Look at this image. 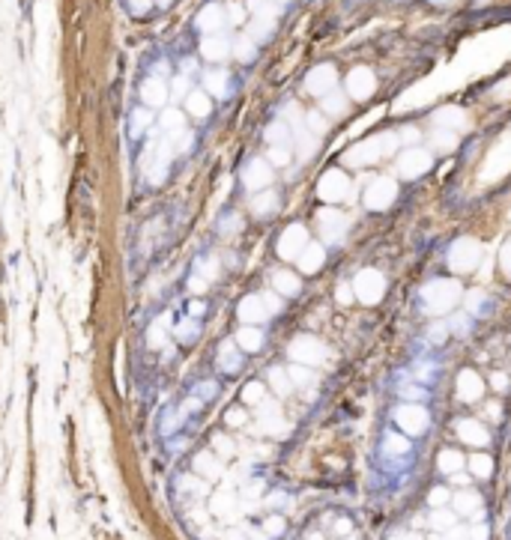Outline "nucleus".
Instances as JSON below:
<instances>
[{
    "label": "nucleus",
    "instance_id": "bb28decb",
    "mask_svg": "<svg viewBox=\"0 0 511 540\" xmlns=\"http://www.w3.org/2000/svg\"><path fill=\"white\" fill-rule=\"evenodd\" d=\"M272 30H275V18H254L251 27H248V39L251 42H263V39L272 36Z\"/></svg>",
    "mask_w": 511,
    "mask_h": 540
},
{
    "label": "nucleus",
    "instance_id": "052dcab7",
    "mask_svg": "<svg viewBox=\"0 0 511 540\" xmlns=\"http://www.w3.org/2000/svg\"><path fill=\"white\" fill-rule=\"evenodd\" d=\"M505 382H508V379H505L503 374H496V376H493V385H496V388H505Z\"/></svg>",
    "mask_w": 511,
    "mask_h": 540
},
{
    "label": "nucleus",
    "instance_id": "f704fd0d",
    "mask_svg": "<svg viewBox=\"0 0 511 540\" xmlns=\"http://www.w3.org/2000/svg\"><path fill=\"white\" fill-rule=\"evenodd\" d=\"M147 343L153 346V350H159V346L168 343V332H164V322H153L150 325V332H147Z\"/></svg>",
    "mask_w": 511,
    "mask_h": 540
},
{
    "label": "nucleus",
    "instance_id": "f3484780",
    "mask_svg": "<svg viewBox=\"0 0 511 540\" xmlns=\"http://www.w3.org/2000/svg\"><path fill=\"white\" fill-rule=\"evenodd\" d=\"M266 317H270V311H266V305H263L260 296H246V299L239 301V320H242V322L254 325V322H263Z\"/></svg>",
    "mask_w": 511,
    "mask_h": 540
},
{
    "label": "nucleus",
    "instance_id": "e433bc0d",
    "mask_svg": "<svg viewBox=\"0 0 511 540\" xmlns=\"http://www.w3.org/2000/svg\"><path fill=\"white\" fill-rule=\"evenodd\" d=\"M305 129L311 132V134H317V138H320V134H326V117L323 114H308L305 117Z\"/></svg>",
    "mask_w": 511,
    "mask_h": 540
},
{
    "label": "nucleus",
    "instance_id": "0eeeda50",
    "mask_svg": "<svg viewBox=\"0 0 511 540\" xmlns=\"http://www.w3.org/2000/svg\"><path fill=\"white\" fill-rule=\"evenodd\" d=\"M290 358L299 364H320L326 358V346H323V341H317V337H311V334H299L290 343Z\"/></svg>",
    "mask_w": 511,
    "mask_h": 540
},
{
    "label": "nucleus",
    "instance_id": "9b49d317",
    "mask_svg": "<svg viewBox=\"0 0 511 540\" xmlns=\"http://www.w3.org/2000/svg\"><path fill=\"white\" fill-rule=\"evenodd\" d=\"M305 245H308V230L302 227V224H290L279 239V254L284 257V260H296Z\"/></svg>",
    "mask_w": 511,
    "mask_h": 540
},
{
    "label": "nucleus",
    "instance_id": "1a4fd4ad",
    "mask_svg": "<svg viewBox=\"0 0 511 540\" xmlns=\"http://www.w3.org/2000/svg\"><path fill=\"white\" fill-rule=\"evenodd\" d=\"M335 84H338V72H335V66H332V63L314 66V69L308 72V78H305V90L311 96H320V99H323L326 93H332Z\"/></svg>",
    "mask_w": 511,
    "mask_h": 540
},
{
    "label": "nucleus",
    "instance_id": "a211bd4d",
    "mask_svg": "<svg viewBox=\"0 0 511 540\" xmlns=\"http://www.w3.org/2000/svg\"><path fill=\"white\" fill-rule=\"evenodd\" d=\"M299 260V269H302L305 275H314L320 266H323V260H326V248L323 245H314V242H308L305 248H302V254L296 257Z\"/></svg>",
    "mask_w": 511,
    "mask_h": 540
},
{
    "label": "nucleus",
    "instance_id": "bf43d9fd",
    "mask_svg": "<svg viewBox=\"0 0 511 540\" xmlns=\"http://www.w3.org/2000/svg\"><path fill=\"white\" fill-rule=\"evenodd\" d=\"M430 337H434V341L446 337V325H434V329H430Z\"/></svg>",
    "mask_w": 511,
    "mask_h": 540
},
{
    "label": "nucleus",
    "instance_id": "b1692460",
    "mask_svg": "<svg viewBox=\"0 0 511 540\" xmlns=\"http://www.w3.org/2000/svg\"><path fill=\"white\" fill-rule=\"evenodd\" d=\"M290 141H293V132L281 120H275L272 126L266 129V143H270V146H290Z\"/></svg>",
    "mask_w": 511,
    "mask_h": 540
},
{
    "label": "nucleus",
    "instance_id": "37998d69",
    "mask_svg": "<svg viewBox=\"0 0 511 540\" xmlns=\"http://www.w3.org/2000/svg\"><path fill=\"white\" fill-rule=\"evenodd\" d=\"M260 299H263V305H266V311H270V313L281 311V299L275 296V292H260Z\"/></svg>",
    "mask_w": 511,
    "mask_h": 540
},
{
    "label": "nucleus",
    "instance_id": "6e6d98bb",
    "mask_svg": "<svg viewBox=\"0 0 511 540\" xmlns=\"http://www.w3.org/2000/svg\"><path fill=\"white\" fill-rule=\"evenodd\" d=\"M484 305V292L482 290H472L470 292V311H479Z\"/></svg>",
    "mask_w": 511,
    "mask_h": 540
},
{
    "label": "nucleus",
    "instance_id": "79ce46f5",
    "mask_svg": "<svg viewBox=\"0 0 511 540\" xmlns=\"http://www.w3.org/2000/svg\"><path fill=\"white\" fill-rule=\"evenodd\" d=\"M499 266H503V272L511 278V239L503 245V251H499Z\"/></svg>",
    "mask_w": 511,
    "mask_h": 540
},
{
    "label": "nucleus",
    "instance_id": "cd10ccee",
    "mask_svg": "<svg viewBox=\"0 0 511 540\" xmlns=\"http://www.w3.org/2000/svg\"><path fill=\"white\" fill-rule=\"evenodd\" d=\"M272 284H275V290H279L281 296H296V292H299V278L293 272H275Z\"/></svg>",
    "mask_w": 511,
    "mask_h": 540
},
{
    "label": "nucleus",
    "instance_id": "4d7b16f0",
    "mask_svg": "<svg viewBox=\"0 0 511 540\" xmlns=\"http://www.w3.org/2000/svg\"><path fill=\"white\" fill-rule=\"evenodd\" d=\"M260 391H263V388L258 385V382H251V385L246 388V397H248V400H260Z\"/></svg>",
    "mask_w": 511,
    "mask_h": 540
},
{
    "label": "nucleus",
    "instance_id": "473e14b6",
    "mask_svg": "<svg viewBox=\"0 0 511 540\" xmlns=\"http://www.w3.org/2000/svg\"><path fill=\"white\" fill-rule=\"evenodd\" d=\"M248 9L254 13V18H275L279 15V3H272V0H248Z\"/></svg>",
    "mask_w": 511,
    "mask_h": 540
},
{
    "label": "nucleus",
    "instance_id": "f8f14e48",
    "mask_svg": "<svg viewBox=\"0 0 511 540\" xmlns=\"http://www.w3.org/2000/svg\"><path fill=\"white\" fill-rule=\"evenodd\" d=\"M317 221H320V233H323L326 242H338L344 236V230H347V218H344L338 209H320Z\"/></svg>",
    "mask_w": 511,
    "mask_h": 540
},
{
    "label": "nucleus",
    "instance_id": "603ef678",
    "mask_svg": "<svg viewBox=\"0 0 511 540\" xmlns=\"http://www.w3.org/2000/svg\"><path fill=\"white\" fill-rule=\"evenodd\" d=\"M388 451L401 454V451H407V442H404L401 436H388Z\"/></svg>",
    "mask_w": 511,
    "mask_h": 540
},
{
    "label": "nucleus",
    "instance_id": "ea45409f",
    "mask_svg": "<svg viewBox=\"0 0 511 540\" xmlns=\"http://www.w3.org/2000/svg\"><path fill=\"white\" fill-rule=\"evenodd\" d=\"M270 379H272L275 391H281V395H287V391H290V379H287V374H284L281 367H275L272 374H270Z\"/></svg>",
    "mask_w": 511,
    "mask_h": 540
},
{
    "label": "nucleus",
    "instance_id": "de8ad7c7",
    "mask_svg": "<svg viewBox=\"0 0 511 540\" xmlns=\"http://www.w3.org/2000/svg\"><path fill=\"white\" fill-rule=\"evenodd\" d=\"M398 141H404V143H416V141H419V129H416V126H404V132L398 134Z\"/></svg>",
    "mask_w": 511,
    "mask_h": 540
},
{
    "label": "nucleus",
    "instance_id": "39448f33",
    "mask_svg": "<svg viewBox=\"0 0 511 540\" xmlns=\"http://www.w3.org/2000/svg\"><path fill=\"white\" fill-rule=\"evenodd\" d=\"M430 167H434V155L428 150H421V146H410V150L398 155V176H404V179L425 176Z\"/></svg>",
    "mask_w": 511,
    "mask_h": 540
},
{
    "label": "nucleus",
    "instance_id": "393cba45",
    "mask_svg": "<svg viewBox=\"0 0 511 540\" xmlns=\"http://www.w3.org/2000/svg\"><path fill=\"white\" fill-rule=\"evenodd\" d=\"M320 105H323V114H329V117L347 114V96H344V93H335V90H332V93H326Z\"/></svg>",
    "mask_w": 511,
    "mask_h": 540
},
{
    "label": "nucleus",
    "instance_id": "680f3d73",
    "mask_svg": "<svg viewBox=\"0 0 511 540\" xmlns=\"http://www.w3.org/2000/svg\"><path fill=\"white\" fill-rule=\"evenodd\" d=\"M272 3H290V0H272Z\"/></svg>",
    "mask_w": 511,
    "mask_h": 540
},
{
    "label": "nucleus",
    "instance_id": "2f4dec72",
    "mask_svg": "<svg viewBox=\"0 0 511 540\" xmlns=\"http://www.w3.org/2000/svg\"><path fill=\"white\" fill-rule=\"evenodd\" d=\"M434 146L440 152H451L458 146V132H449V129H437L434 132Z\"/></svg>",
    "mask_w": 511,
    "mask_h": 540
},
{
    "label": "nucleus",
    "instance_id": "864d4df0",
    "mask_svg": "<svg viewBox=\"0 0 511 540\" xmlns=\"http://www.w3.org/2000/svg\"><path fill=\"white\" fill-rule=\"evenodd\" d=\"M472 469L479 471V475H487V471H491V460H487V457H475V460H472Z\"/></svg>",
    "mask_w": 511,
    "mask_h": 540
},
{
    "label": "nucleus",
    "instance_id": "6ab92c4d",
    "mask_svg": "<svg viewBox=\"0 0 511 540\" xmlns=\"http://www.w3.org/2000/svg\"><path fill=\"white\" fill-rule=\"evenodd\" d=\"M398 421H401V427H407L410 433H419L428 427V412L421 406H401L398 409Z\"/></svg>",
    "mask_w": 511,
    "mask_h": 540
},
{
    "label": "nucleus",
    "instance_id": "423d86ee",
    "mask_svg": "<svg viewBox=\"0 0 511 540\" xmlns=\"http://www.w3.org/2000/svg\"><path fill=\"white\" fill-rule=\"evenodd\" d=\"M395 197H398V185H395L392 176H377V179H371V185L365 188V206L371 212L388 209L395 204Z\"/></svg>",
    "mask_w": 511,
    "mask_h": 540
},
{
    "label": "nucleus",
    "instance_id": "a18cd8bd",
    "mask_svg": "<svg viewBox=\"0 0 511 540\" xmlns=\"http://www.w3.org/2000/svg\"><path fill=\"white\" fill-rule=\"evenodd\" d=\"M192 143H195L192 132H183L180 138H176V146H174V150H176V152H186V150H192Z\"/></svg>",
    "mask_w": 511,
    "mask_h": 540
},
{
    "label": "nucleus",
    "instance_id": "3c124183",
    "mask_svg": "<svg viewBox=\"0 0 511 540\" xmlns=\"http://www.w3.org/2000/svg\"><path fill=\"white\" fill-rule=\"evenodd\" d=\"M290 379H293V382H302V385H305V382H311V374H308L305 367H290Z\"/></svg>",
    "mask_w": 511,
    "mask_h": 540
},
{
    "label": "nucleus",
    "instance_id": "c9c22d12",
    "mask_svg": "<svg viewBox=\"0 0 511 540\" xmlns=\"http://www.w3.org/2000/svg\"><path fill=\"white\" fill-rule=\"evenodd\" d=\"M218 358H221V367H225V370H239V353H237V346H233V343L221 346Z\"/></svg>",
    "mask_w": 511,
    "mask_h": 540
},
{
    "label": "nucleus",
    "instance_id": "a878e982",
    "mask_svg": "<svg viewBox=\"0 0 511 540\" xmlns=\"http://www.w3.org/2000/svg\"><path fill=\"white\" fill-rule=\"evenodd\" d=\"M186 111L192 117H206L209 111H213V105H209V96L206 93H188L186 96Z\"/></svg>",
    "mask_w": 511,
    "mask_h": 540
},
{
    "label": "nucleus",
    "instance_id": "5701e85b",
    "mask_svg": "<svg viewBox=\"0 0 511 540\" xmlns=\"http://www.w3.org/2000/svg\"><path fill=\"white\" fill-rule=\"evenodd\" d=\"M237 343H239V350H246V353H258L263 346V332L254 329V325H246V329L237 332Z\"/></svg>",
    "mask_w": 511,
    "mask_h": 540
},
{
    "label": "nucleus",
    "instance_id": "6e6552de",
    "mask_svg": "<svg viewBox=\"0 0 511 540\" xmlns=\"http://www.w3.org/2000/svg\"><path fill=\"white\" fill-rule=\"evenodd\" d=\"M317 194H320V200H326V204H338V200H344V197L350 194V179H347V173L326 171L323 176H320Z\"/></svg>",
    "mask_w": 511,
    "mask_h": 540
},
{
    "label": "nucleus",
    "instance_id": "4be33fe9",
    "mask_svg": "<svg viewBox=\"0 0 511 540\" xmlns=\"http://www.w3.org/2000/svg\"><path fill=\"white\" fill-rule=\"evenodd\" d=\"M458 391H461L463 400H479V395H482L479 374H475V370H463V374L458 376Z\"/></svg>",
    "mask_w": 511,
    "mask_h": 540
},
{
    "label": "nucleus",
    "instance_id": "13d9d810",
    "mask_svg": "<svg viewBox=\"0 0 511 540\" xmlns=\"http://www.w3.org/2000/svg\"><path fill=\"white\" fill-rule=\"evenodd\" d=\"M188 313H192V317H201V313H204V301H192V308H188Z\"/></svg>",
    "mask_w": 511,
    "mask_h": 540
},
{
    "label": "nucleus",
    "instance_id": "c03bdc74",
    "mask_svg": "<svg viewBox=\"0 0 511 540\" xmlns=\"http://www.w3.org/2000/svg\"><path fill=\"white\" fill-rule=\"evenodd\" d=\"M174 96H176V99H186V96H188V78H186V75L174 78Z\"/></svg>",
    "mask_w": 511,
    "mask_h": 540
},
{
    "label": "nucleus",
    "instance_id": "c756f323",
    "mask_svg": "<svg viewBox=\"0 0 511 540\" xmlns=\"http://www.w3.org/2000/svg\"><path fill=\"white\" fill-rule=\"evenodd\" d=\"M275 206H279V197H275L272 191H260V194L251 200L254 215H270V212H275Z\"/></svg>",
    "mask_w": 511,
    "mask_h": 540
},
{
    "label": "nucleus",
    "instance_id": "49530a36",
    "mask_svg": "<svg viewBox=\"0 0 511 540\" xmlns=\"http://www.w3.org/2000/svg\"><path fill=\"white\" fill-rule=\"evenodd\" d=\"M440 463H442V469H446V471H451V469H458V466H461V457L454 454V451H449V454H442V457H440Z\"/></svg>",
    "mask_w": 511,
    "mask_h": 540
},
{
    "label": "nucleus",
    "instance_id": "a19ab883",
    "mask_svg": "<svg viewBox=\"0 0 511 540\" xmlns=\"http://www.w3.org/2000/svg\"><path fill=\"white\" fill-rule=\"evenodd\" d=\"M197 332H201V329H197V322H195V320H183L180 325H176V337H183V341L195 337Z\"/></svg>",
    "mask_w": 511,
    "mask_h": 540
},
{
    "label": "nucleus",
    "instance_id": "0e129e2a",
    "mask_svg": "<svg viewBox=\"0 0 511 540\" xmlns=\"http://www.w3.org/2000/svg\"><path fill=\"white\" fill-rule=\"evenodd\" d=\"M311 540H323V537H317V534H314V537H311Z\"/></svg>",
    "mask_w": 511,
    "mask_h": 540
},
{
    "label": "nucleus",
    "instance_id": "c85d7f7f",
    "mask_svg": "<svg viewBox=\"0 0 511 540\" xmlns=\"http://www.w3.org/2000/svg\"><path fill=\"white\" fill-rule=\"evenodd\" d=\"M230 51H233V57H237V60L251 63V60H254V54H258V45H254L248 36H239L237 42L230 45Z\"/></svg>",
    "mask_w": 511,
    "mask_h": 540
},
{
    "label": "nucleus",
    "instance_id": "f257e3e1",
    "mask_svg": "<svg viewBox=\"0 0 511 540\" xmlns=\"http://www.w3.org/2000/svg\"><path fill=\"white\" fill-rule=\"evenodd\" d=\"M461 301V284L454 278H437L421 290V308L428 317H442Z\"/></svg>",
    "mask_w": 511,
    "mask_h": 540
},
{
    "label": "nucleus",
    "instance_id": "58836bf2",
    "mask_svg": "<svg viewBox=\"0 0 511 540\" xmlns=\"http://www.w3.org/2000/svg\"><path fill=\"white\" fill-rule=\"evenodd\" d=\"M290 162V146H270V164L284 167Z\"/></svg>",
    "mask_w": 511,
    "mask_h": 540
},
{
    "label": "nucleus",
    "instance_id": "09e8293b",
    "mask_svg": "<svg viewBox=\"0 0 511 540\" xmlns=\"http://www.w3.org/2000/svg\"><path fill=\"white\" fill-rule=\"evenodd\" d=\"M206 284H209V280H206L204 275H192V278H188V287H192V292H204Z\"/></svg>",
    "mask_w": 511,
    "mask_h": 540
},
{
    "label": "nucleus",
    "instance_id": "7c9ffc66",
    "mask_svg": "<svg viewBox=\"0 0 511 540\" xmlns=\"http://www.w3.org/2000/svg\"><path fill=\"white\" fill-rule=\"evenodd\" d=\"M204 87L209 90L213 96H225L227 93V72H206L204 75Z\"/></svg>",
    "mask_w": 511,
    "mask_h": 540
},
{
    "label": "nucleus",
    "instance_id": "412c9836",
    "mask_svg": "<svg viewBox=\"0 0 511 540\" xmlns=\"http://www.w3.org/2000/svg\"><path fill=\"white\" fill-rule=\"evenodd\" d=\"M162 129H164V141H171L174 143V138H180V134L186 132V120H183V114L176 108H168L162 114Z\"/></svg>",
    "mask_w": 511,
    "mask_h": 540
},
{
    "label": "nucleus",
    "instance_id": "ddd939ff",
    "mask_svg": "<svg viewBox=\"0 0 511 540\" xmlns=\"http://www.w3.org/2000/svg\"><path fill=\"white\" fill-rule=\"evenodd\" d=\"M242 183H246V188H251V191H263L266 185L272 183V167H270V162L254 159V162L246 167V173H242Z\"/></svg>",
    "mask_w": 511,
    "mask_h": 540
},
{
    "label": "nucleus",
    "instance_id": "4c0bfd02",
    "mask_svg": "<svg viewBox=\"0 0 511 540\" xmlns=\"http://www.w3.org/2000/svg\"><path fill=\"white\" fill-rule=\"evenodd\" d=\"M150 122H153V114H150V111H144V108H138V111H135V114H132V132H135V134H141L144 129H147V126H150Z\"/></svg>",
    "mask_w": 511,
    "mask_h": 540
},
{
    "label": "nucleus",
    "instance_id": "e2e57ef3",
    "mask_svg": "<svg viewBox=\"0 0 511 540\" xmlns=\"http://www.w3.org/2000/svg\"><path fill=\"white\" fill-rule=\"evenodd\" d=\"M430 3H449V0H430Z\"/></svg>",
    "mask_w": 511,
    "mask_h": 540
},
{
    "label": "nucleus",
    "instance_id": "72a5a7b5",
    "mask_svg": "<svg viewBox=\"0 0 511 540\" xmlns=\"http://www.w3.org/2000/svg\"><path fill=\"white\" fill-rule=\"evenodd\" d=\"M461 436L466 439V442H475V445H482V442H487V436H484V430L475 421H463L461 424Z\"/></svg>",
    "mask_w": 511,
    "mask_h": 540
},
{
    "label": "nucleus",
    "instance_id": "4468645a",
    "mask_svg": "<svg viewBox=\"0 0 511 540\" xmlns=\"http://www.w3.org/2000/svg\"><path fill=\"white\" fill-rule=\"evenodd\" d=\"M225 24H227V13H225V6H218V3L204 6L201 15H197V27L204 33H218Z\"/></svg>",
    "mask_w": 511,
    "mask_h": 540
},
{
    "label": "nucleus",
    "instance_id": "7ed1b4c3",
    "mask_svg": "<svg viewBox=\"0 0 511 540\" xmlns=\"http://www.w3.org/2000/svg\"><path fill=\"white\" fill-rule=\"evenodd\" d=\"M482 263V242L472 236H461L449 248V269L451 272H472Z\"/></svg>",
    "mask_w": 511,
    "mask_h": 540
},
{
    "label": "nucleus",
    "instance_id": "aec40b11",
    "mask_svg": "<svg viewBox=\"0 0 511 540\" xmlns=\"http://www.w3.org/2000/svg\"><path fill=\"white\" fill-rule=\"evenodd\" d=\"M201 51H204L206 60L218 63V60H225L227 54H230V42H227L225 36H218V33H213V36H206V39L201 42Z\"/></svg>",
    "mask_w": 511,
    "mask_h": 540
},
{
    "label": "nucleus",
    "instance_id": "5fc2aeb1",
    "mask_svg": "<svg viewBox=\"0 0 511 540\" xmlns=\"http://www.w3.org/2000/svg\"><path fill=\"white\" fill-rule=\"evenodd\" d=\"M227 9H230V13H227V21H233V24H239V21L246 18V9H242V6L233 3V6H227Z\"/></svg>",
    "mask_w": 511,
    "mask_h": 540
},
{
    "label": "nucleus",
    "instance_id": "8fccbe9b",
    "mask_svg": "<svg viewBox=\"0 0 511 540\" xmlns=\"http://www.w3.org/2000/svg\"><path fill=\"white\" fill-rule=\"evenodd\" d=\"M353 299H356V296H353V287H347V284H338V301H341V305H350Z\"/></svg>",
    "mask_w": 511,
    "mask_h": 540
},
{
    "label": "nucleus",
    "instance_id": "20e7f679",
    "mask_svg": "<svg viewBox=\"0 0 511 540\" xmlns=\"http://www.w3.org/2000/svg\"><path fill=\"white\" fill-rule=\"evenodd\" d=\"M386 292V278L383 272H377V269H362L353 280V296H356L362 305H377V301L383 299Z\"/></svg>",
    "mask_w": 511,
    "mask_h": 540
},
{
    "label": "nucleus",
    "instance_id": "f03ea898",
    "mask_svg": "<svg viewBox=\"0 0 511 540\" xmlns=\"http://www.w3.org/2000/svg\"><path fill=\"white\" fill-rule=\"evenodd\" d=\"M398 143H401V141H398V134H392V132L374 134V138L362 141V143H356V146H350V150L344 152V164L365 167V164H371V162H380V159H386V155L395 152Z\"/></svg>",
    "mask_w": 511,
    "mask_h": 540
},
{
    "label": "nucleus",
    "instance_id": "2eb2a0df",
    "mask_svg": "<svg viewBox=\"0 0 511 540\" xmlns=\"http://www.w3.org/2000/svg\"><path fill=\"white\" fill-rule=\"evenodd\" d=\"M141 99H144V105H150V108H162L168 102V84H164L162 78H147L141 87Z\"/></svg>",
    "mask_w": 511,
    "mask_h": 540
},
{
    "label": "nucleus",
    "instance_id": "dca6fc26",
    "mask_svg": "<svg viewBox=\"0 0 511 540\" xmlns=\"http://www.w3.org/2000/svg\"><path fill=\"white\" fill-rule=\"evenodd\" d=\"M434 122H437L440 129H449V132H461L463 126H470V120H466V111L454 108V105L440 108L437 114H434Z\"/></svg>",
    "mask_w": 511,
    "mask_h": 540
},
{
    "label": "nucleus",
    "instance_id": "9d476101",
    "mask_svg": "<svg viewBox=\"0 0 511 540\" xmlns=\"http://www.w3.org/2000/svg\"><path fill=\"white\" fill-rule=\"evenodd\" d=\"M374 90H377V75L368 69V66H356L350 75H347V93L353 99H371L374 96Z\"/></svg>",
    "mask_w": 511,
    "mask_h": 540
}]
</instances>
